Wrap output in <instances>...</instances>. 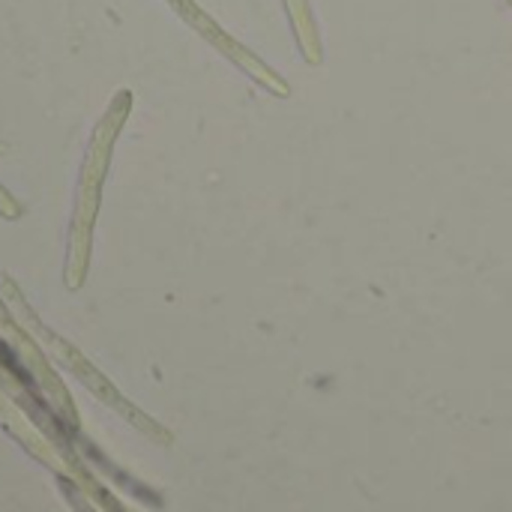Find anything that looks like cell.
<instances>
[{
  "label": "cell",
  "mask_w": 512,
  "mask_h": 512,
  "mask_svg": "<svg viewBox=\"0 0 512 512\" xmlns=\"http://www.w3.org/2000/svg\"><path fill=\"white\" fill-rule=\"evenodd\" d=\"M0 336H3V342L12 348V354L18 357V363L27 369V375L33 378L39 396L54 408V414H57L66 426L81 429V417H78V411H75V402H72L66 384L60 381V375H57L54 366L48 363V357H45V351L39 348V342L15 321V315L9 312V306L3 303V297H0Z\"/></svg>",
  "instance_id": "cell-3"
},
{
  "label": "cell",
  "mask_w": 512,
  "mask_h": 512,
  "mask_svg": "<svg viewBox=\"0 0 512 512\" xmlns=\"http://www.w3.org/2000/svg\"><path fill=\"white\" fill-rule=\"evenodd\" d=\"M132 108V93L120 90L108 111L102 114V120L96 123L84 162H81V174H78V189H75V207H72V219H69V234H66V261H63V285L66 291H81L90 273V258H93V231H96V213L102 204V186L108 177V165H111V153H114V141L129 117Z\"/></svg>",
  "instance_id": "cell-1"
},
{
  "label": "cell",
  "mask_w": 512,
  "mask_h": 512,
  "mask_svg": "<svg viewBox=\"0 0 512 512\" xmlns=\"http://www.w3.org/2000/svg\"><path fill=\"white\" fill-rule=\"evenodd\" d=\"M21 213H24V204L0 183V216H3L6 222H15V219H21Z\"/></svg>",
  "instance_id": "cell-6"
},
{
  "label": "cell",
  "mask_w": 512,
  "mask_h": 512,
  "mask_svg": "<svg viewBox=\"0 0 512 512\" xmlns=\"http://www.w3.org/2000/svg\"><path fill=\"white\" fill-rule=\"evenodd\" d=\"M0 429L27 453V456H33L39 465H45L54 477H66V468H63V462H60V456H57V450L42 438V432L21 414V408L3 393V387H0Z\"/></svg>",
  "instance_id": "cell-4"
},
{
  "label": "cell",
  "mask_w": 512,
  "mask_h": 512,
  "mask_svg": "<svg viewBox=\"0 0 512 512\" xmlns=\"http://www.w3.org/2000/svg\"><path fill=\"white\" fill-rule=\"evenodd\" d=\"M0 297H3V303L9 306V312L15 315V321L51 354V360H57L63 369H69V375L78 381V384H84V390H90L105 408H111L114 414H120L132 429H138L144 438H150L153 444H159V447H168L174 438H171V432L165 429V426H159L153 417H147L141 408H135L120 390H117V384H111L96 366H93V360H87L72 342H66L63 336H57L51 327H45L42 324V318L30 309V303H27V297L21 294V288H18V282L9 276V273H0Z\"/></svg>",
  "instance_id": "cell-2"
},
{
  "label": "cell",
  "mask_w": 512,
  "mask_h": 512,
  "mask_svg": "<svg viewBox=\"0 0 512 512\" xmlns=\"http://www.w3.org/2000/svg\"><path fill=\"white\" fill-rule=\"evenodd\" d=\"M54 480H57V489H60L63 501L69 504V510L72 512H99L96 510V504H93V501H90V498H87V495H84V492H81V489H78V486H75L69 477H63V474H60V477H54Z\"/></svg>",
  "instance_id": "cell-5"
}]
</instances>
